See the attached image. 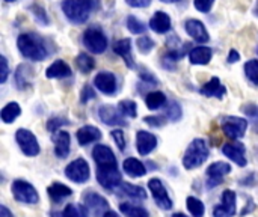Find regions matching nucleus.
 Segmentation results:
<instances>
[{"label":"nucleus","instance_id":"c756f323","mask_svg":"<svg viewBox=\"0 0 258 217\" xmlns=\"http://www.w3.org/2000/svg\"><path fill=\"white\" fill-rule=\"evenodd\" d=\"M20 113H21V109H20L18 103H8V104L2 109L0 116H2V121H3V122L11 124V122H14V121L20 116Z\"/></svg>","mask_w":258,"mask_h":217},{"label":"nucleus","instance_id":"6e6d98bb","mask_svg":"<svg viewBox=\"0 0 258 217\" xmlns=\"http://www.w3.org/2000/svg\"><path fill=\"white\" fill-rule=\"evenodd\" d=\"M0 217H14V214L8 210V207L0 205Z\"/></svg>","mask_w":258,"mask_h":217},{"label":"nucleus","instance_id":"f03ea898","mask_svg":"<svg viewBox=\"0 0 258 217\" xmlns=\"http://www.w3.org/2000/svg\"><path fill=\"white\" fill-rule=\"evenodd\" d=\"M92 8V0H62V11L74 24L85 23L89 18Z\"/></svg>","mask_w":258,"mask_h":217},{"label":"nucleus","instance_id":"6ab92c4d","mask_svg":"<svg viewBox=\"0 0 258 217\" xmlns=\"http://www.w3.org/2000/svg\"><path fill=\"white\" fill-rule=\"evenodd\" d=\"M121 115L122 113L119 109H115L113 106H101L98 110L100 119L107 125H125V121H122Z\"/></svg>","mask_w":258,"mask_h":217},{"label":"nucleus","instance_id":"473e14b6","mask_svg":"<svg viewBox=\"0 0 258 217\" xmlns=\"http://www.w3.org/2000/svg\"><path fill=\"white\" fill-rule=\"evenodd\" d=\"M119 210L125 217H150L148 211L144 207L133 205V204H128V202H122L119 205Z\"/></svg>","mask_w":258,"mask_h":217},{"label":"nucleus","instance_id":"79ce46f5","mask_svg":"<svg viewBox=\"0 0 258 217\" xmlns=\"http://www.w3.org/2000/svg\"><path fill=\"white\" fill-rule=\"evenodd\" d=\"M32 12H33L35 20H36L39 24H42V26H47V24H48V17H47L44 8H42L41 5H32Z\"/></svg>","mask_w":258,"mask_h":217},{"label":"nucleus","instance_id":"4d7b16f0","mask_svg":"<svg viewBox=\"0 0 258 217\" xmlns=\"http://www.w3.org/2000/svg\"><path fill=\"white\" fill-rule=\"evenodd\" d=\"M103 217H119V214H118V213H115V211H112V210H109V211H107V213H106Z\"/></svg>","mask_w":258,"mask_h":217},{"label":"nucleus","instance_id":"20e7f679","mask_svg":"<svg viewBox=\"0 0 258 217\" xmlns=\"http://www.w3.org/2000/svg\"><path fill=\"white\" fill-rule=\"evenodd\" d=\"M83 45L95 54L104 53L107 48V38L98 27H89L83 33Z\"/></svg>","mask_w":258,"mask_h":217},{"label":"nucleus","instance_id":"2eb2a0df","mask_svg":"<svg viewBox=\"0 0 258 217\" xmlns=\"http://www.w3.org/2000/svg\"><path fill=\"white\" fill-rule=\"evenodd\" d=\"M97 181L106 190H115L122 184V175L119 169L112 171H97Z\"/></svg>","mask_w":258,"mask_h":217},{"label":"nucleus","instance_id":"4468645a","mask_svg":"<svg viewBox=\"0 0 258 217\" xmlns=\"http://www.w3.org/2000/svg\"><path fill=\"white\" fill-rule=\"evenodd\" d=\"M94 86H95L100 92H103V94H106V95H113V94L116 92V88H118V85H116V77H115L112 73H109V71H101V73H98V74L95 76V79H94Z\"/></svg>","mask_w":258,"mask_h":217},{"label":"nucleus","instance_id":"ddd939ff","mask_svg":"<svg viewBox=\"0 0 258 217\" xmlns=\"http://www.w3.org/2000/svg\"><path fill=\"white\" fill-rule=\"evenodd\" d=\"M83 202H85V207L88 210H91L95 216H104L107 213V208H109V202L106 198H103L101 195L98 193H94V192H86L83 195Z\"/></svg>","mask_w":258,"mask_h":217},{"label":"nucleus","instance_id":"f8f14e48","mask_svg":"<svg viewBox=\"0 0 258 217\" xmlns=\"http://www.w3.org/2000/svg\"><path fill=\"white\" fill-rule=\"evenodd\" d=\"M230 172H231L230 163L216 162V163L210 165V166L207 168V177H209L207 187H209V189H213L215 186L221 184V183H222V178H224L225 175H228Z\"/></svg>","mask_w":258,"mask_h":217},{"label":"nucleus","instance_id":"9d476101","mask_svg":"<svg viewBox=\"0 0 258 217\" xmlns=\"http://www.w3.org/2000/svg\"><path fill=\"white\" fill-rule=\"evenodd\" d=\"M148 187L153 193V198L156 201V204L162 208V210H171L172 208V201L163 186V183L159 178H153L148 181Z\"/></svg>","mask_w":258,"mask_h":217},{"label":"nucleus","instance_id":"72a5a7b5","mask_svg":"<svg viewBox=\"0 0 258 217\" xmlns=\"http://www.w3.org/2000/svg\"><path fill=\"white\" fill-rule=\"evenodd\" d=\"M76 65L77 68L83 73V74H89L94 68H95V60L86 54V53H80L77 57H76Z\"/></svg>","mask_w":258,"mask_h":217},{"label":"nucleus","instance_id":"49530a36","mask_svg":"<svg viewBox=\"0 0 258 217\" xmlns=\"http://www.w3.org/2000/svg\"><path fill=\"white\" fill-rule=\"evenodd\" d=\"M112 137H113V140L116 142L118 148H119L121 151H124V150H125V137H124V133H122L121 130H113V131H112Z\"/></svg>","mask_w":258,"mask_h":217},{"label":"nucleus","instance_id":"ea45409f","mask_svg":"<svg viewBox=\"0 0 258 217\" xmlns=\"http://www.w3.org/2000/svg\"><path fill=\"white\" fill-rule=\"evenodd\" d=\"M127 27H128V30L132 32V33H135V35H141V33H144L145 32V24L139 20V18H136V17H133V15H130L128 18H127Z\"/></svg>","mask_w":258,"mask_h":217},{"label":"nucleus","instance_id":"603ef678","mask_svg":"<svg viewBox=\"0 0 258 217\" xmlns=\"http://www.w3.org/2000/svg\"><path fill=\"white\" fill-rule=\"evenodd\" d=\"M141 79H142L145 83H150V85H157V79H156L154 76H151L148 71H145V73H141Z\"/></svg>","mask_w":258,"mask_h":217},{"label":"nucleus","instance_id":"c9c22d12","mask_svg":"<svg viewBox=\"0 0 258 217\" xmlns=\"http://www.w3.org/2000/svg\"><path fill=\"white\" fill-rule=\"evenodd\" d=\"M186 205H187L189 213L194 217H203L204 216V213H206L204 204H203L198 198H195V196H189V198L186 199Z\"/></svg>","mask_w":258,"mask_h":217},{"label":"nucleus","instance_id":"9b49d317","mask_svg":"<svg viewBox=\"0 0 258 217\" xmlns=\"http://www.w3.org/2000/svg\"><path fill=\"white\" fill-rule=\"evenodd\" d=\"M236 214V192L225 190L222 201L213 208V217H233Z\"/></svg>","mask_w":258,"mask_h":217},{"label":"nucleus","instance_id":"bb28decb","mask_svg":"<svg viewBox=\"0 0 258 217\" xmlns=\"http://www.w3.org/2000/svg\"><path fill=\"white\" fill-rule=\"evenodd\" d=\"M122 169H124V172H125L128 177H132V178H139V177H144V175L147 174V168H145L138 159H133V157L124 160Z\"/></svg>","mask_w":258,"mask_h":217},{"label":"nucleus","instance_id":"5701e85b","mask_svg":"<svg viewBox=\"0 0 258 217\" xmlns=\"http://www.w3.org/2000/svg\"><path fill=\"white\" fill-rule=\"evenodd\" d=\"M150 27L156 33H166L171 29V18H169V15L166 12H163V11H157L153 15V18L150 20Z\"/></svg>","mask_w":258,"mask_h":217},{"label":"nucleus","instance_id":"0eeeda50","mask_svg":"<svg viewBox=\"0 0 258 217\" xmlns=\"http://www.w3.org/2000/svg\"><path fill=\"white\" fill-rule=\"evenodd\" d=\"M15 140L20 147V150L27 157H36L39 154V143L35 137V134L26 128H20L15 133Z\"/></svg>","mask_w":258,"mask_h":217},{"label":"nucleus","instance_id":"de8ad7c7","mask_svg":"<svg viewBox=\"0 0 258 217\" xmlns=\"http://www.w3.org/2000/svg\"><path fill=\"white\" fill-rule=\"evenodd\" d=\"M213 3H215V0H195V8L206 14V12H210Z\"/></svg>","mask_w":258,"mask_h":217},{"label":"nucleus","instance_id":"7ed1b4c3","mask_svg":"<svg viewBox=\"0 0 258 217\" xmlns=\"http://www.w3.org/2000/svg\"><path fill=\"white\" fill-rule=\"evenodd\" d=\"M209 148L206 140L203 139H195L190 142V145L187 147L184 157H183V166L186 169H197L200 166H203L206 163V160L209 159Z\"/></svg>","mask_w":258,"mask_h":217},{"label":"nucleus","instance_id":"1a4fd4ad","mask_svg":"<svg viewBox=\"0 0 258 217\" xmlns=\"http://www.w3.org/2000/svg\"><path fill=\"white\" fill-rule=\"evenodd\" d=\"M248 121L239 116H227L222 119V131L230 139H240L245 136Z\"/></svg>","mask_w":258,"mask_h":217},{"label":"nucleus","instance_id":"6e6552de","mask_svg":"<svg viewBox=\"0 0 258 217\" xmlns=\"http://www.w3.org/2000/svg\"><path fill=\"white\" fill-rule=\"evenodd\" d=\"M65 175L68 180L74 181V183H86L91 177V171H89V165L85 159H77L74 162H71L67 169H65Z\"/></svg>","mask_w":258,"mask_h":217},{"label":"nucleus","instance_id":"dca6fc26","mask_svg":"<svg viewBox=\"0 0 258 217\" xmlns=\"http://www.w3.org/2000/svg\"><path fill=\"white\" fill-rule=\"evenodd\" d=\"M157 147V137L150 133V131H144L139 130L136 134V148L138 153L141 156H148L150 153H153Z\"/></svg>","mask_w":258,"mask_h":217},{"label":"nucleus","instance_id":"bf43d9fd","mask_svg":"<svg viewBox=\"0 0 258 217\" xmlns=\"http://www.w3.org/2000/svg\"><path fill=\"white\" fill-rule=\"evenodd\" d=\"M162 2H165V3H175V2H178V0H162Z\"/></svg>","mask_w":258,"mask_h":217},{"label":"nucleus","instance_id":"a211bd4d","mask_svg":"<svg viewBox=\"0 0 258 217\" xmlns=\"http://www.w3.org/2000/svg\"><path fill=\"white\" fill-rule=\"evenodd\" d=\"M186 32L197 41V42H207L209 41V32L206 30V26L203 24V21L190 18L186 21L184 24Z\"/></svg>","mask_w":258,"mask_h":217},{"label":"nucleus","instance_id":"a19ab883","mask_svg":"<svg viewBox=\"0 0 258 217\" xmlns=\"http://www.w3.org/2000/svg\"><path fill=\"white\" fill-rule=\"evenodd\" d=\"M136 47L139 48V51L142 54H148L153 48H154V41L150 38V36H141L138 41H136Z\"/></svg>","mask_w":258,"mask_h":217},{"label":"nucleus","instance_id":"c85d7f7f","mask_svg":"<svg viewBox=\"0 0 258 217\" xmlns=\"http://www.w3.org/2000/svg\"><path fill=\"white\" fill-rule=\"evenodd\" d=\"M119 193L132 198V199H136V201H144L147 199V193L142 187L139 186H133V184H128V183H122L119 186Z\"/></svg>","mask_w":258,"mask_h":217},{"label":"nucleus","instance_id":"f704fd0d","mask_svg":"<svg viewBox=\"0 0 258 217\" xmlns=\"http://www.w3.org/2000/svg\"><path fill=\"white\" fill-rule=\"evenodd\" d=\"M60 217H89L88 208L80 204H68L63 211L60 213Z\"/></svg>","mask_w":258,"mask_h":217},{"label":"nucleus","instance_id":"a18cd8bd","mask_svg":"<svg viewBox=\"0 0 258 217\" xmlns=\"http://www.w3.org/2000/svg\"><path fill=\"white\" fill-rule=\"evenodd\" d=\"M9 76V68H8V60L5 56H0V83H5Z\"/></svg>","mask_w":258,"mask_h":217},{"label":"nucleus","instance_id":"58836bf2","mask_svg":"<svg viewBox=\"0 0 258 217\" xmlns=\"http://www.w3.org/2000/svg\"><path fill=\"white\" fill-rule=\"evenodd\" d=\"M166 118L172 122H177L180 118H181V107L178 103L175 101H171L166 104Z\"/></svg>","mask_w":258,"mask_h":217},{"label":"nucleus","instance_id":"4be33fe9","mask_svg":"<svg viewBox=\"0 0 258 217\" xmlns=\"http://www.w3.org/2000/svg\"><path fill=\"white\" fill-rule=\"evenodd\" d=\"M100 139H101V131L97 127L85 125V127L79 128V131H77V142L82 147H86L88 143L97 142Z\"/></svg>","mask_w":258,"mask_h":217},{"label":"nucleus","instance_id":"e433bc0d","mask_svg":"<svg viewBox=\"0 0 258 217\" xmlns=\"http://www.w3.org/2000/svg\"><path fill=\"white\" fill-rule=\"evenodd\" d=\"M118 109L119 112L124 115V116H128V118H136L138 116V106L135 101L132 100H124L118 104Z\"/></svg>","mask_w":258,"mask_h":217},{"label":"nucleus","instance_id":"680f3d73","mask_svg":"<svg viewBox=\"0 0 258 217\" xmlns=\"http://www.w3.org/2000/svg\"><path fill=\"white\" fill-rule=\"evenodd\" d=\"M6 2H9V3H11V2H15V0H6Z\"/></svg>","mask_w":258,"mask_h":217},{"label":"nucleus","instance_id":"f3484780","mask_svg":"<svg viewBox=\"0 0 258 217\" xmlns=\"http://www.w3.org/2000/svg\"><path fill=\"white\" fill-rule=\"evenodd\" d=\"M222 153L231 160V162H234L237 166H240V168H245L246 166V157H245V153H246V150H245V145L243 143H240V142H234V143H227V145H224V148H222Z\"/></svg>","mask_w":258,"mask_h":217},{"label":"nucleus","instance_id":"864d4df0","mask_svg":"<svg viewBox=\"0 0 258 217\" xmlns=\"http://www.w3.org/2000/svg\"><path fill=\"white\" fill-rule=\"evenodd\" d=\"M239 59H240V54H239L236 50H231L230 54H228V62H230V63H234V62H237Z\"/></svg>","mask_w":258,"mask_h":217},{"label":"nucleus","instance_id":"aec40b11","mask_svg":"<svg viewBox=\"0 0 258 217\" xmlns=\"http://www.w3.org/2000/svg\"><path fill=\"white\" fill-rule=\"evenodd\" d=\"M113 51L124 59V62L128 68H135V60H133V54H132V41L128 38L116 41L113 44Z\"/></svg>","mask_w":258,"mask_h":217},{"label":"nucleus","instance_id":"39448f33","mask_svg":"<svg viewBox=\"0 0 258 217\" xmlns=\"http://www.w3.org/2000/svg\"><path fill=\"white\" fill-rule=\"evenodd\" d=\"M11 192H12L14 198L23 204H36L39 201L36 189L24 180H15L12 183Z\"/></svg>","mask_w":258,"mask_h":217},{"label":"nucleus","instance_id":"c03bdc74","mask_svg":"<svg viewBox=\"0 0 258 217\" xmlns=\"http://www.w3.org/2000/svg\"><path fill=\"white\" fill-rule=\"evenodd\" d=\"M67 124H70V122H68V121H65V119L53 118V119H50V121L47 122V130H48V131H51V133H57V131H59V128H60L62 125H67Z\"/></svg>","mask_w":258,"mask_h":217},{"label":"nucleus","instance_id":"cd10ccee","mask_svg":"<svg viewBox=\"0 0 258 217\" xmlns=\"http://www.w3.org/2000/svg\"><path fill=\"white\" fill-rule=\"evenodd\" d=\"M47 193L50 196V199L53 202H60L67 198H70L73 195V190L70 187H67L65 184H60V183H54L51 184L48 189H47Z\"/></svg>","mask_w":258,"mask_h":217},{"label":"nucleus","instance_id":"7c9ffc66","mask_svg":"<svg viewBox=\"0 0 258 217\" xmlns=\"http://www.w3.org/2000/svg\"><path fill=\"white\" fill-rule=\"evenodd\" d=\"M27 76H32V68L29 65L21 63L17 71H15V85L18 89H24L29 85V79Z\"/></svg>","mask_w":258,"mask_h":217},{"label":"nucleus","instance_id":"13d9d810","mask_svg":"<svg viewBox=\"0 0 258 217\" xmlns=\"http://www.w3.org/2000/svg\"><path fill=\"white\" fill-rule=\"evenodd\" d=\"M171 217H187L186 214H183V213H175V214H172Z\"/></svg>","mask_w":258,"mask_h":217},{"label":"nucleus","instance_id":"3c124183","mask_svg":"<svg viewBox=\"0 0 258 217\" xmlns=\"http://www.w3.org/2000/svg\"><path fill=\"white\" fill-rule=\"evenodd\" d=\"M125 2H127V5H130L133 8H147L151 3V0H125Z\"/></svg>","mask_w":258,"mask_h":217},{"label":"nucleus","instance_id":"052dcab7","mask_svg":"<svg viewBox=\"0 0 258 217\" xmlns=\"http://www.w3.org/2000/svg\"><path fill=\"white\" fill-rule=\"evenodd\" d=\"M254 14L258 17V2H257V5H255V8H254Z\"/></svg>","mask_w":258,"mask_h":217},{"label":"nucleus","instance_id":"412c9836","mask_svg":"<svg viewBox=\"0 0 258 217\" xmlns=\"http://www.w3.org/2000/svg\"><path fill=\"white\" fill-rule=\"evenodd\" d=\"M54 142V154L59 159H65L70 154V134L67 131H57L53 136Z\"/></svg>","mask_w":258,"mask_h":217},{"label":"nucleus","instance_id":"a878e982","mask_svg":"<svg viewBox=\"0 0 258 217\" xmlns=\"http://www.w3.org/2000/svg\"><path fill=\"white\" fill-rule=\"evenodd\" d=\"M71 76V68L63 60H54L45 71L47 79H63Z\"/></svg>","mask_w":258,"mask_h":217},{"label":"nucleus","instance_id":"4c0bfd02","mask_svg":"<svg viewBox=\"0 0 258 217\" xmlns=\"http://www.w3.org/2000/svg\"><path fill=\"white\" fill-rule=\"evenodd\" d=\"M245 74L251 83L258 86V60H248L245 63Z\"/></svg>","mask_w":258,"mask_h":217},{"label":"nucleus","instance_id":"b1692460","mask_svg":"<svg viewBox=\"0 0 258 217\" xmlns=\"http://www.w3.org/2000/svg\"><path fill=\"white\" fill-rule=\"evenodd\" d=\"M203 95L206 97H215V98H224V95L227 94V89L225 86L221 83V80L218 77H212L209 83H206L201 91H200Z\"/></svg>","mask_w":258,"mask_h":217},{"label":"nucleus","instance_id":"37998d69","mask_svg":"<svg viewBox=\"0 0 258 217\" xmlns=\"http://www.w3.org/2000/svg\"><path fill=\"white\" fill-rule=\"evenodd\" d=\"M243 112L246 113V116L249 119H252V124H254V130L258 133V106H254V104H248L245 106Z\"/></svg>","mask_w":258,"mask_h":217},{"label":"nucleus","instance_id":"5fc2aeb1","mask_svg":"<svg viewBox=\"0 0 258 217\" xmlns=\"http://www.w3.org/2000/svg\"><path fill=\"white\" fill-rule=\"evenodd\" d=\"M254 210H255V202H254L252 199H249V201H248V207H246L240 214H242V216H245V214H248L249 211H254Z\"/></svg>","mask_w":258,"mask_h":217},{"label":"nucleus","instance_id":"393cba45","mask_svg":"<svg viewBox=\"0 0 258 217\" xmlns=\"http://www.w3.org/2000/svg\"><path fill=\"white\" fill-rule=\"evenodd\" d=\"M212 56L213 51L209 47H195L189 53L192 65H207L212 60Z\"/></svg>","mask_w":258,"mask_h":217},{"label":"nucleus","instance_id":"09e8293b","mask_svg":"<svg viewBox=\"0 0 258 217\" xmlns=\"http://www.w3.org/2000/svg\"><path fill=\"white\" fill-rule=\"evenodd\" d=\"M144 121H145L148 125H151V127H163V125L166 124V121H165L163 116H147Z\"/></svg>","mask_w":258,"mask_h":217},{"label":"nucleus","instance_id":"423d86ee","mask_svg":"<svg viewBox=\"0 0 258 217\" xmlns=\"http://www.w3.org/2000/svg\"><path fill=\"white\" fill-rule=\"evenodd\" d=\"M92 157L97 163V171H112L118 169L116 157L113 151L106 145H95L92 150Z\"/></svg>","mask_w":258,"mask_h":217},{"label":"nucleus","instance_id":"f257e3e1","mask_svg":"<svg viewBox=\"0 0 258 217\" xmlns=\"http://www.w3.org/2000/svg\"><path fill=\"white\" fill-rule=\"evenodd\" d=\"M17 45L26 59L41 62L48 56L44 41L35 33H21L17 39Z\"/></svg>","mask_w":258,"mask_h":217},{"label":"nucleus","instance_id":"2f4dec72","mask_svg":"<svg viewBox=\"0 0 258 217\" xmlns=\"http://www.w3.org/2000/svg\"><path fill=\"white\" fill-rule=\"evenodd\" d=\"M145 103H147V107L150 110H157L160 109L165 103H166V97L163 92L160 91H154V92H150L147 97H145Z\"/></svg>","mask_w":258,"mask_h":217},{"label":"nucleus","instance_id":"8fccbe9b","mask_svg":"<svg viewBox=\"0 0 258 217\" xmlns=\"http://www.w3.org/2000/svg\"><path fill=\"white\" fill-rule=\"evenodd\" d=\"M92 98H95L94 89H92L89 85H85V88L82 89V98H80V101H82V103H88V101L92 100Z\"/></svg>","mask_w":258,"mask_h":217}]
</instances>
